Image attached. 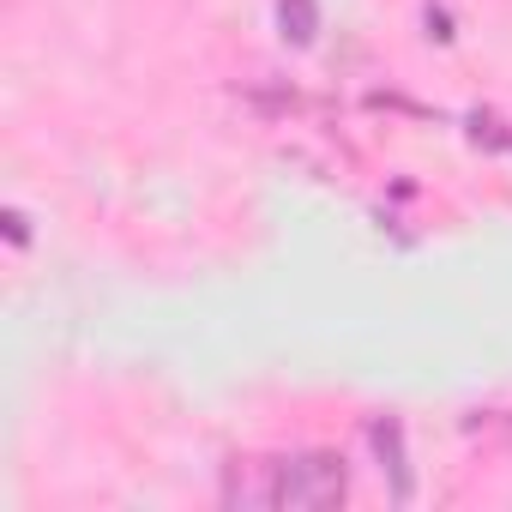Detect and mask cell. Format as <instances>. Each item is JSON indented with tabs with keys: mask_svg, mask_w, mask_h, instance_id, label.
I'll use <instances>...</instances> for the list:
<instances>
[{
	"mask_svg": "<svg viewBox=\"0 0 512 512\" xmlns=\"http://www.w3.org/2000/svg\"><path fill=\"white\" fill-rule=\"evenodd\" d=\"M284 31H290L296 43L314 37V0H284Z\"/></svg>",
	"mask_w": 512,
	"mask_h": 512,
	"instance_id": "cell-3",
	"label": "cell"
},
{
	"mask_svg": "<svg viewBox=\"0 0 512 512\" xmlns=\"http://www.w3.org/2000/svg\"><path fill=\"white\" fill-rule=\"evenodd\" d=\"M368 440H374V452H380V458H392L386 470L398 476V500H404V494H410V476H404V452H398V428H392V422H374V428H368Z\"/></svg>",
	"mask_w": 512,
	"mask_h": 512,
	"instance_id": "cell-2",
	"label": "cell"
},
{
	"mask_svg": "<svg viewBox=\"0 0 512 512\" xmlns=\"http://www.w3.org/2000/svg\"><path fill=\"white\" fill-rule=\"evenodd\" d=\"M350 494V470L332 452H302L272 464V506L284 512H326Z\"/></svg>",
	"mask_w": 512,
	"mask_h": 512,
	"instance_id": "cell-1",
	"label": "cell"
}]
</instances>
